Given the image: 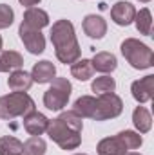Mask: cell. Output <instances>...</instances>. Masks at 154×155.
<instances>
[{"instance_id": "15", "label": "cell", "mask_w": 154, "mask_h": 155, "mask_svg": "<svg viewBox=\"0 0 154 155\" xmlns=\"http://www.w3.org/2000/svg\"><path fill=\"white\" fill-rule=\"evenodd\" d=\"M33 83H35V81H33L31 74L26 72V71H22V69L13 71V72L9 74V78H7V85H9V88H11L13 92H27Z\"/></svg>"}, {"instance_id": "21", "label": "cell", "mask_w": 154, "mask_h": 155, "mask_svg": "<svg viewBox=\"0 0 154 155\" xmlns=\"http://www.w3.org/2000/svg\"><path fill=\"white\" fill-rule=\"evenodd\" d=\"M134 24H136V29L140 35H145L149 36L151 31H152V15L147 7L136 11V16H134Z\"/></svg>"}, {"instance_id": "4", "label": "cell", "mask_w": 154, "mask_h": 155, "mask_svg": "<svg viewBox=\"0 0 154 155\" xmlns=\"http://www.w3.org/2000/svg\"><path fill=\"white\" fill-rule=\"evenodd\" d=\"M53 143H56L62 150H76L78 146L82 144V132L73 130L71 126H67L62 119H49V126L45 132Z\"/></svg>"}, {"instance_id": "8", "label": "cell", "mask_w": 154, "mask_h": 155, "mask_svg": "<svg viewBox=\"0 0 154 155\" xmlns=\"http://www.w3.org/2000/svg\"><path fill=\"white\" fill-rule=\"evenodd\" d=\"M131 92H132V97H134L140 105L151 101L152 96H154V76L152 74H149V76L142 78V79L132 81V85H131Z\"/></svg>"}, {"instance_id": "19", "label": "cell", "mask_w": 154, "mask_h": 155, "mask_svg": "<svg viewBox=\"0 0 154 155\" xmlns=\"http://www.w3.org/2000/svg\"><path fill=\"white\" fill-rule=\"evenodd\" d=\"M132 123H134L138 134H147L152 128V116L145 107H136L132 112Z\"/></svg>"}, {"instance_id": "2", "label": "cell", "mask_w": 154, "mask_h": 155, "mask_svg": "<svg viewBox=\"0 0 154 155\" xmlns=\"http://www.w3.org/2000/svg\"><path fill=\"white\" fill-rule=\"evenodd\" d=\"M35 101L27 92H11L7 96H0V117L2 119H15L24 117L35 112Z\"/></svg>"}, {"instance_id": "10", "label": "cell", "mask_w": 154, "mask_h": 155, "mask_svg": "<svg viewBox=\"0 0 154 155\" xmlns=\"http://www.w3.org/2000/svg\"><path fill=\"white\" fill-rule=\"evenodd\" d=\"M82 27H83V33L89 36V38L100 40L105 36L107 33V22L100 16V15H87L82 22Z\"/></svg>"}, {"instance_id": "20", "label": "cell", "mask_w": 154, "mask_h": 155, "mask_svg": "<svg viewBox=\"0 0 154 155\" xmlns=\"http://www.w3.org/2000/svg\"><path fill=\"white\" fill-rule=\"evenodd\" d=\"M71 74L73 78H76L78 81H87V79H91L93 74H94V69H93V63H91V60H78L75 61L73 65H71Z\"/></svg>"}, {"instance_id": "31", "label": "cell", "mask_w": 154, "mask_h": 155, "mask_svg": "<svg viewBox=\"0 0 154 155\" xmlns=\"http://www.w3.org/2000/svg\"><path fill=\"white\" fill-rule=\"evenodd\" d=\"M140 2H143V4H147V2H151V0H140Z\"/></svg>"}, {"instance_id": "30", "label": "cell", "mask_w": 154, "mask_h": 155, "mask_svg": "<svg viewBox=\"0 0 154 155\" xmlns=\"http://www.w3.org/2000/svg\"><path fill=\"white\" fill-rule=\"evenodd\" d=\"M2 45H4V40H2V36H0V51H2Z\"/></svg>"}, {"instance_id": "33", "label": "cell", "mask_w": 154, "mask_h": 155, "mask_svg": "<svg viewBox=\"0 0 154 155\" xmlns=\"http://www.w3.org/2000/svg\"><path fill=\"white\" fill-rule=\"evenodd\" d=\"M18 155H24V153H18Z\"/></svg>"}, {"instance_id": "17", "label": "cell", "mask_w": 154, "mask_h": 155, "mask_svg": "<svg viewBox=\"0 0 154 155\" xmlns=\"http://www.w3.org/2000/svg\"><path fill=\"white\" fill-rule=\"evenodd\" d=\"M24 65V58L16 51H0V72H13Z\"/></svg>"}, {"instance_id": "29", "label": "cell", "mask_w": 154, "mask_h": 155, "mask_svg": "<svg viewBox=\"0 0 154 155\" xmlns=\"http://www.w3.org/2000/svg\"><path fill=\"white\" fill-rule=\"evenodd\" d=\"M125 155H142V153H138V152H127Z\"/></svg>"}, {"instance_id": "9", "label": "cell", "mask_w": 154, "mask_h": 155, "mask_svg": "<svg viewBox=\"0 0 154 155\" xmlns=\"http://www.w3.org/2000/svg\"><path fill=\"white\" fill-rule=\"evenodd\" d=\"M134 16H136V7L131 2H116L111 7V18L116 25L127 27L129 24L134 22Z\"/></svg>"}, {"instance_id": "25", "label": "cell", "mask_w": 154, "mask_h": 155, "mask_svg": "<svg viewBox=\"0 0 154 155\" xmlns=\"http://www.w3.org/2000/svg\"><path fill=\"white\" fill-rule=\"evenodd\" d=\"M118 137L121 139V143L125 144L127 150H138L142 146V143H143L142 135L138 132H132V130H123V132L118 134Z\"/></svg>"}, {"instance_id": "11", "label": "cell", "mask_w": 154, "mask_h": 155, "mask_svg": "<svg viewBox=\"0 0 154 155\" xmlns=\"http://www.w3.org/2000/svg\"><path fill=\"white\" fill-rule=\"evenodd\" d=\"M49 126V119L44 116L42 112H31L27 116H24V130L29 135H42L47 132Z\"/></svg>"}, {"instance_id": "6", "label": "cell", "mask_w": 154, "mask_h": 155, "mask_svg": "<svg viewBox=\"0 0 154 155\" xmlns=\"http://www.w3.org/2000/svg\"><path fill=\"white\" fill-rule=\"evenodd\" d=\"M121 112H123V101L118 94L111 92V94H102L96 97V119L94 121L114 119Z\"/></svg>"}, {"instance_id": "27", "label": "cell", "mask_w": 154, "mask_h": 155, "mask_svg": "<svg viewBox=\"0 0 154 155\" xmlns=\"http://www.w3.org/2000/svg\"><path fill=\"white\" fill-rule=\"evenodd\" d=\"M13 20H15V11L7 4H0V29L11 27Z\"/></svg>"}, {"instance_id": "3", "label": "cell", "mask_w": 154, "mask_h": 155, "mask_svg": "<svg viewBox=\"0 0 154 155\" xmlns=\"http://www.w3.org/2000/svg\"><path fill=\"white\" fill-rule=\"evenodd\" d=\"M121 54L123 58L131 63L132 69H138V71H145V69H151L154 65V54L152 49L149 45H145L143 41L136 38H125L121 41Z\"/></svg>"}, {"instance_id": "24", "label": "cell", "mask_w": 154, "mask_h": 155, "mask_svg": "<svg viewBox=\"0 0 154 155\" xmlns=\"http://www.w3.org/2000/svg\"><path fill=\"white\" fill-rule=\"evenodd\" d=\"M91 88H93V92H96L98 96H102V94H111V92L116 90V81H114V78H111V76H100L93 81Z\"/></svg>"}, {"instance_id": "22", "label": "cell", "mask_w": 154, "mask_h": 155, "mask_svg": "<svg viewBox=\"0 0 154 155\" xmlns=\"http://www.w3.org/2000/svg\"><path fill=\"white\" fill-rule=\"evenodd\" d=\"M24 153V143L13 135L0 137V155H18Z\"/></svg>"}, {"instance_id": "18", "label": "cell", "mask_w": 154, "mask_h": 155, "mask_svg": "<svg viewBox=\"0 0 154 155\" xmlns=\"http://www.w3.org/2000/svg\"><path fill=\"white\" fill-rule=\"evenodd\" d=\"M73 110L80 117H89L96 119V97L94 96H82L78 97L73 105Z\"/></svg>"}, {"instance_id": "7", "label": "cell", "mask_w": 154, "mask_h": 155, "mask_svg": "<svg viewBox=\"0 0 154 155\" xmlns=\"http://www.w3.org/2000/svg\"><path fill=\"white\" fill-rule=\"evenodd\" d=\"M18 35L22 43L26 45V49L31 52V54H42L45 51V38L42 35V31L38 29H33L26 24H20L18 27Z\"/></svg>"}, {"instance_id": "13", "label": "cell", "mask_w": 154, "mask_h": 155, "mask_svg": "<svg viewBox=\"0 0 154 155\" xmlns=\"http://www.w3.org/2000/svg\"><path fill=\"white\" fill-rule=\"evenodd\" d=\"M22 24H26V25H29V27H33V29L42 31L44 27L49 25V15H47L44 9H40V7H27L26 13H24Z\"/></svg>"}, {"instance_id": "12", "label": "cell", "mask_w": 154, "mask_h": 155, "mask_svg": "<svg viewBox=\"0 0 154 155\" xmlns=\"http://www.w3.org/2000/svg\"><path fill=\"white\" fill-rule=\"evenodd\" d=\"M33 81L38 83V85H45V83H51L54 78H56V67L49 61V60H42L38 63L33 65V71L29 72Z\"/></svg>"}, {"instance_id": "32", "label": "cell", "mask_w": 154, "mask_h": 155, "mask_svg": "<svg viewBox=\"0 0 154 155\" xmlns=\"http://www.w3.org/2000/svg\"><path fill=\"white\" fill-rule=\"evenodd\" d=\"M75 155H87V153H75Z\"/></svg>"}, {"instance_id": "26", "label": "cell", "mask_w": 154, "mask_h": 155, "mask_svg": "<svg viewBox=\"0 0 154 155\" xmlns=\"http://www.w3.org/2000/svg\"><path fill=\"white\" fill-rule=\"evenodd\" d=\"M58 119H62L67 126H71L73 130H76V132H82V128H83V117H80L75 112V110H67V112H62Z\"/></svg>"}, {"instance_id": "23", "label": "cell", "mask_w": 154, "mask_h": 155, "mask_svg": "<svg viewBox=\"0 0 154 155\" xmlns=\"http://www.w3.org/2000/svg\"><path fill=\"white\" fill-rule=\"evenodd\" d=\"M47 152V144L40 135H31L24 143V155H44Z\"/></svg>"}, {"instance_id": "14", "label": "cell", "mask_w": 154, "mask_h": 155, "mask_svg": "<svg viewBox=\"0 0 154 155\" xmlns=\"http://www.w3.org/2000/svg\"><path fill=\"white\" fill-rule=\"evenodd\" d=\"M91 63H93V69H94V71L103 72V74L113 72V71H116V67H118V60H116V56L113 54V52H105V51L96 52V54L93 56Z\"/></svg>"}, {"instance_id": "28", "label": "cell", "mask_w": 154, "mask_h": 155, "mask_svg": "<svg viewBox=\"0 0 154 155\" xmlns=\"http://www.w3.org/2000/svg\"><path fill=\"white\" fill-rule=\"evenodd\" d=\"M22 5H26V7H35L37 4H40V0H18Z\"/></svg>"}, {"instance_id": "16", "label": "cell", "mask_w": 154, "mask_h": 155, "mask_svg": "<svg viewBox=\"0 0 154 155\" xmlns=\"http://www.w3.org/2000/svg\"><path fill=\"white\" fill-rule=\"evenodd\" d=\"M98 155H125L129 150L125 148V144L121 143V139L114 135V137H105L98 143L96 146Z\"/></svg>"}, {"instance_id": "5", "label": "cell", "mask_w": 154, "mask_h": 155, "mask_svg": "<svg viewBox=\"0 0 154 155\" xmlns=\"http://www.w3.org/2000/svg\"><path fill=\"white\" fill-rule=\"evenodd\" d=\"M71 92H73V85H71V81L67 78H54L51 81V87L44 94V105H45V108H49L53 112L62 110L64 107H67Z\"/></svg>"}, {"instance_id": "1", "label": "cell", "mask_w": 154, "mask_h": 155, "mask_svg": "<svg viewBox=\"0 0 154 155\" xmlns=\"http://www.w3.org/2000/svg\"><path fill=\"white\" fill-rule=\"evenodd\" d=\"M51 41L54 45V54L60 63L73 65L80 60L82 51L75 35V25L69 20H56L51 27Z\"/></svg>"}]
</instances>
